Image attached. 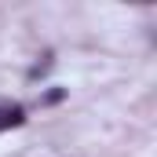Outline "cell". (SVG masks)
<instances>
[{"label":"cell","instance_id":"cell-1","mask_svg":"<svg viewBox=\"0 0 157 157\" xmlns=\"http://www.w3.org/2000/svg\"><path fill=\"white\" fill-rule=\"evenodd\" d=\"M26 121V110L18 106V102H7V99H0V132H7V128H18Z\"/></svg>","mask_w":157,"mask_h":157}]
</instances>
